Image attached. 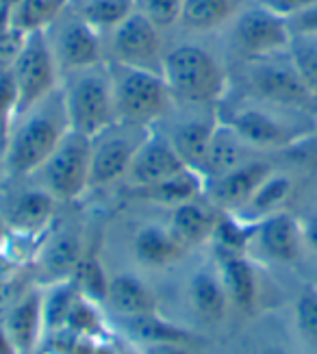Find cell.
Wrapping results in <instances>:
<instances>
[{"mask_svg":"<svg viewBox=\"0 0 317 354\" xmlns=\"http://www.w3.org/2000/svg\"><path fill=\"white\" fill-rule=\"evenodd\" d=\"M180 35L183 39H168L161 76L168 83L176 104L213 109L229 94V64L215 48L202 41L204 37Z\"/></svg>","mask_w":317,"mask_h":354,"instance_id":"6da1fadb","label":"cell"},{"mask_svg":"<svg viewBox=\"0 0 317 354\" xmlns=\"http://www.w3.org/2000/svg\"><path fill=\"white\" fill-rule=\"evenodd\" d=\"M70 133V120L59 85L52 94L20 111L13 120L3 157V170L11 178L35 174L52 150Z\"/></svg>","mask_w":317,"mask_h":354,"instance_id":"7a4b0ae2","label":"cell"},{"mask_svg":"<svg viewBox=\"0 0 317 354\" xmlns=\"http://www.w3.org/2000/svg\"><path fill=\"white\" fill-rule=\"evenodd\" d=\"M244 140L259 152L289 150L305 144L317 133V118L307 109H289V106L267 104L246 98L233 106L229 118H224Z\"/></svg>","mask_w":317,"mask_h":354,"instance_id":"3957f363","label":"cell"},{"mask_svg":"<svg viewBox=\"0 0 317 354\" xmlns=\"http://www.w3.org/2000/svg\"><path fill=\"white\" fill-rule=\"evenodd\" d=\"M61 91L68 109L70 131L96 137L117 124L113 85L107 61L61 76Z\"/></svg>","mask_w":317,"mask_h":354,"instance_id":"277c9868","label":"cell"},{"mask_svg":"<svg viewBox=\"0 0 317 354\" xmlns=\"http://www.w3.org/2000/svg\"><path fill=\"white\" fill-rule=\"evenodd\" d=\"M109 72L119 124L150 129L172 115L176 102L159 72L117 64H109Z\"/></svg>","mask_w":317,"mask_h":354,"instance_id":"5b68a950","label":"cell"},{"mask_svg":"<svg viewBox=\"0 0 317 354\" xmlns=\"http://www.w3.org/2000/svg\"><path fill=\"white\" fill-rule=\"evenodd\" d=\"M237 64L246 98L307 111H311V106L317 102L302 81L289 50L263 59L237 61Z\"/></svg>","mask_w":317,"mask_h":354,"instance_id":"8992f818","label":"cell"},{"mask_svg":"<svg viewBox=\"0 0 317 354\" xmlns=\"http://www.w3.org/2000/svg\"><path fill=\"white\" fill-rule=\"evenodd\" d=\"M229 53L237 61H252L287 53L291 46V30L285 18L265 9L256 0L241 9V13L222 33Z\"/></svg>","mask_w":317,"mask_h":354,"instance_id":"52a82bcc","label":"cell"},{"mask_svg":"<svg viewBox=\"0 0 317 354\" xmlns=\"http://www.w3.org/2000/svg\"><path fill=\"white\" fill-rule=\"evenodd\" d=\"M102 41L104 61H109V64L161 74L168 35L150 20H146L140 11H133L122 24L104 35Z\"/></svg>","mask_w":317,"mask_h":354,"instance_id":"ba28073f","label":"cell"},{"mask_svg":"<svg viewBox=\"0 0 317 354\" xmlns=\"http://www.w3.org/2000/svg\"><path fill=\"white\" fill-rule=\"evenodd\" d=\"M89 157H92V140L70 131L52 155L31 174L44 189H48L57 200H77L89 189Z\"/></svg>","mask_w":317,"mask_h":354,"instance_id":"9c48e42d","label":"cell"},{"mask_svg":"<svg viewBox=\"0 0 317 354\" xmlns=\"http://www.w3.org/2000/svg\"><path fill=\"white\" fill-rule=\"evenodd\" d=\"M46 37L61 76L104 61L102 35L83 20L72 5L46 30Z\"/></svg>","mask_w":317,"mask_h":354,"instance_id":"30bf717a","label":"cell"},{"mask_svg":"<svg viewBox=\"0 0 317 354\" xmlns=\"http://www.w3.org/2000/svg\"><path fill=\"white\" fill-rule=\"evenodd\" d=\"M9 70L18 87V98H20L18 113L39 102L41 98H46L61 85V72H59L57 61L52 57L46 30L31 33L26 37L18 59L13 61V66Z\"/></svg>","mask_w":317,"mask_h":354,"instance_id":"8fae6325","label":"cell"},{"mask_svg":"<svg viewBox=\"0 0 317 354\" xmlns=\"http://www.w3.org/2000/svg\"><path fill=\"white\" fill-rule=\"evenodd\" d=\"M150 129L113 124L111 129L92 137L89 157V187H107L115 180H124L131 161Z\"/></svg>","mask_w":317,"mask_h":354,"instance_id":"7c38bea8","label":"cell"},{"mask_svg":"<svg viewBox=\"0 0 317 354\" xmlns=\"http://www.w3.org/2000/svg\"><path fill=\"white\" fill-rule=\"evenodd\" d=\"M274 170H276V165L269 159H265L263 155L254 157L246 163L233 167L231 172L209 178L204 185V194L213 207L235 213L237 209H241L248 203L250 196L259 189V185Z\"/></svg>","mask_w":317,"mask_h":354,"instance_id":"4fadbf2b","label":"cell"},{"mask_svg":"<svg viewBox=\"0 0 317 354\" xmlns=\"http://www.w3.org/2000/svg\"><path fill=\"white\" fill-rule=\"evenodd\" d=\"M261 254L274 263L294 266L305 252V237H302V222L289 211H278L267 215L265 220L254 224L252 241Z\"/></svg>","mask_w":317,"mask_h":354,"instance_id":"5bb4252c","label":"cell"},{"mask_svg":"<svg viewBox=\"0 0 317 354\" xmlns=\"http://www.w3.org/2000/svg\"><path fill=\"white\" fill-rule=\"evenodd\" d=\"M183 170H187V165L178 157L170 137L150 131L135 152L124 180L128 187H146V185L161 183Z\"/></svg>","mask_w":317,"mask_h":354,"instance_id":"9a60e30c","label":"cell"},{"mask_svg":"<svg viewBox=\"0 0 317 354\" xmlns=\"http://www.w3.org/2000/svg\"><path fill=\"white\" fill-rule=\"evenodd\" d=\"M55 207L57 198L37 183L35 187H22L13 192L7 200L5 213L0 215H3L7 228L20 235H33L50 224Z\"/></svg>","mask_w":317,"mask_h":354,"instance_id":"2e32d148","label":"cell"},{"mask_svg":"<svg viewBox=\"0 0 317 354\" xmlns=\"http://www.w3.org/2000/svg\"><path fill=\"white\" fill-rule=\"evenodd\" d=\"M215 124L218 118L213 115V109H209V106H193V115L176 120L172 124V133H168L178 157L185 161L187 167L200 174Z\"/></svg>","mask_w":317,"mask_h":354,"instance_id":"e0dca14e","label":"cell"},{"mask_svg":"<svg viewBox=\"0 0 317 354\" xmlns=\"http://www.w3.org/2000/svg\"><path fill=\"white\" fill-rule=\"evenodd\" d=\"M250 3L252 0H185L176 30L198 37L220 35Z\"/></svg>","mask_w":317,"mask_h":354,"instance_id":"ac0fdd59","label":"cell"},{"mask_svg":"<svg viewBox=\"0 0 317 354\" xmlns=\"http://www.w3.org/2000/svg\"><path fill=\"white\" fill-rule=\"evenodd\" d=\"M261 155L263 152L254 150L231 124H226L224 120L218 118V124L213 129V135H211V144L204 157L202 176L204 180L222 176L226 172H231L233 167Z\"/></svg>","mask_w":317,"mask_h":354,"instance_id":"d6986e66","label":"cell"},{"mask_svg":"<svg viewBox=\"0 0 317 354\" xmlns=\"http://www.w3.org/2000/svg\"><path fill=\"white\" fill-rule=\"evenodd\" d=\"M44 326V296L39 291H26L5 315L3 328L18 354H28Z\"/></svg>","mask_w":317,"mask_h":354,"instance_id":"ffe728a7","label":"cell"},{"mask_svg":"<svg viewBox=\"0 0 317 354\" xmlns=\"http://www.w3.org/2000/svg\"><path fill=\"white\" fill-rule=\"evenodd\" d=\"M294 189H296L294 176L289 172H282L276 167V170L259 185V189L250 196L248 203L235 211V215L241 222L254 226L256 222L265 220L267 215L282 211L287 200L291 198Z\"/></svg>","mask_w":317,"mask_h":354,"instance_id":"44dd1931","label":"cell"},{"mask_svg":"<svg viewBox=\"0 0 317 354\" xmlns=\"http://www.w3.org/2000/svg\"><path fill=\"white\" fill-rule=\"evenodd\" d=\"M220 276L226 291H229L231 302L237 309L244 313L254 311L256 296H259V283H256V272L246 254L220 250Z\"/></svg>","mask_w":317,"mask_h":354,"instance_id":"7402d4cb","label":"cell"},{"mask_svg":"<svg viewBox=\"0 0 317 354\" xmlns=\"http://www.w3.org/2000/svg\"><path fill=\"white\" fill-rule=\"evenodd\" d=\"M83 241L81 235L72 228L57 230V233L46 241L39 254V266L48 279L68 281L72 279L79 261L83 259Z\"/></svg>","mask_w":317,"mask_h":354,"instance_id":"603a6c76","label":"cell"},{"mask_svg":"<svg viewBox=\"0 0 317 354\" xmlns=\"http://www.w3.org/2000/svg\"><path fill=\"white\" fill-rule=\"evenodd\" d=\"M204 185H206L204 176L200 172L191 170V167H187V170L178 172L161 183L146 185V187H128V189H131V196L137 200L176 207V205L187 203V200L200 198V194L204 192Z\"/></svg>","mask_w":317,"mask_h":354,"instance_id":"cb8c5ba5","label":"cell"},{"mask_svg":"<svg viewBox=\"0 0 317 354\" xmlns=\"http://www.w3.org/2000/svg\"><path fill=\"white\" fill-rule=\"evenodd\" d=\"M218 218L220 215L213 211V205H204L200 198H193L172 207L170 228L183 245H195L213 237Z\"/></svg>","mask_w":317,"mask_h":354,"instance_id":"d4e9b609","label":"cell"},{"mask_svg":"<svg viewBox=\"0 0 317 354\" xmlns=\"http://www.w3.org/2000/svg\"><path fill=\"white\" fill-rule=\"evenodd\" d=\"M187 245L178 241L172 233V228H163L157 224H146L137 230L133 239V250L140 263L150 268H163L170 266L183 254Z\"/></svg>","mask_w":317,"mask_h":354,"instance_id":"484cf974","label":"cell"},{"mask_svg":"<svg viewBox=\"0 0 317 354\" xmlns=\"http://www.w3.org/2000/svg\"><path fill=\"white\" fill-rule=\"evenodd\" d=\"M189 300L193 311L204 322H222L229 309V291L222 276L211 270H198L189 281Z\"/></svg>","mask_w":317,"mask_h":354,"instance_id":"4316f807","label":"cell"},{"mask_svg":"<svg viewBox=\"0 0 317 354\" xmlns=\"http://www.w3.org/2000/svg\"><path fill=\"white\" fill-rule=\"evenodd\" d=\"M107 302L124 317H135V315L157 311V300L153 296V291L133 274L113 276L109 281Z\"/></svg>","mask_w":317,"mask_h":354,"instance_id":"83f0119b","label":"cell"},{"mask_svg":"<svg viewBox=\"0 0 317 354\" xmlns=\"http://www.w3.org/2000/svg\"><path fill=\"white\" fill-rule=\"evenodd\" d=\"M72 7L104 37L135 11V0H72Z\"/></svg>","mask_w":317,"mask_h":354,"instance_id":"f1b7e54d","label":"cell"},{"mask_svg":"<svg viewBox=\"0 0 317 354\" xmlns=\"http://www.w3.org/2000/svg\"><path fill=\"white\" fill-rule=\"evenodd\" d=\"M70 5L72 0H20L13 9V26L28 35L48 30Z\"/></svg>","mask_w":317,"mask_h":354,"instance_id":"f546056e","label":"cell"},{"mask_svg":"<svg viewBox=\"0 0 317 354\" xmlns=\"http://www.w3.org/2000/svg\"><path fill=\"white\" fill-rule=\"evenodd\" d=\"M126 326L135 339L146 344H189L191 333L183 330L176 324H170L155 313H144L135 317H124Z\"/></svg>","mask_w":317,"mask_h":354,"instance_id":"4dcf8cb0","label":"cell"},{"mask_svg":"<svg viewBox=\"0 0 317 354\" xmlns=\"http://www.w3.org/2000/svg\"><path fill=\"white\" fill-rule=\"evenodd\" d=\"M109 281L111 279H107L104 268L94 252H85L83 259L79 261L77 270H74V274H72V283L77 285L79 294L87 300H92V302L107 300Z\"/></svg>","mask_w":317,"mask_h":354,"instance_id":"1f68e13d","label":"cell"},{"mask_svg":"<svg viewBox=\"0 0 317 354\" xmlns=\"http://www.w3.org/2000/svg\"><path fill=\"white\" fill-rule=\"evenodd\" d=\"M77 298H79V289L72 283V279L59 281L50 289V294L44 298V324H48L52 330H64L68 313Z\"/></svg>","mask_w":317,"mask_h":354,"instance_id":"d6a6232c","label":"cell"},{"mask_svg":"<svg viewBox=\"0 0 317 354\" xmlns=\"http://www.w3.org/2000/svg\"><path fill=\"white\" fill-rule=\"evenodd\" d=\"M185 0H135V11L153 22L165 35L178 28Z\"/></svg>","mask_w":317,"mask_h":354,"instance_id":"836d02e7","label":"cell"},{"mask_svg":"<svg viewBox=\"0 0 317 354\" xmlns=\"http://www.w3.org/2000/svg\"><path fill=\"white\" fill-rule=\"evenodd\" d=\"M296 330L309 346L317 348V285H307L294 304Z\"/></svg>","mask_w":317,"mask_h":354,"instance_id":"e575fe53","label":"cell"},{"mask_svg":"<svg viewBox=\"0 0 317 354\" xmlns=\"http://www.w3.org/2000/svg\"><path fill=\"white\" fill-rule=\"evenodd\" d=\"M289 57L296 64L302 81L317 100V37H294Z\"/></svg>","mask_w":317,"mask_h":354,"instance_id":"d590c367","label":"cell"},{"mask_svg":"<svg viewBox=\"0 0 317 354\" xmlns=\"http://www.w3.org/2000/svg\"><path fill=\"white\" fill-rule=\"evenodd\" d=\"M20 109V98H18V87L13 81V74L9 68L0 70V135L7 144V137L11 131L13 120Z\"/></svg>","mask_w":317,"mask_h":354,"instance_id":"8d00e7d4","label":"cell"},{"mask_svg":"<svg viewBox=\"0 0 317 354\" xmlns=\"http://www.w3.org/2000/svg\"><path fill=\"white\" fill-rule=\"evenodd\" d=\"M98 328V315L92 306V300H87L79 294V298L74 300L72 309L66 319V328L72 335H89Z\"/></svg>","mask_w":317,"mask_h":354,"instance_id":"74e56055","label":"cell"},{"mask_svg":"<svg viewBox=\"0 0 317 354\" xmlns=\"http://www.w3.org/2000/svg\"><path fill=\"white\" fill-rule=\"evenodd\" d=\"M26 37H28V33H24V30H20L16 26L7 28L5 33H0V70L13 66V61L18 59Z\"/></svg>","mask_w":317,"mask_h":354,"instance_id":"f35d334b","label":"cell"},{"mask_svg":"<svg viewBox=\"0 0 317 354\" xmlns=\"http://www.w3.org/2000/svg\"><path fill=\"white\" fill-rule=\"evenodd\" d=\"M287 24H289L291 37H317V0L305 11L287 20Z\"/></svg>","mask_w":317,"mask_h":354,"instance_id":"ab89813d","label":"cell"},{"mask_svg":"<svg viewBox=\"0 0 317 354\" xmlns=\"http://www.w3.org/2000/svg\"><path fill=\"white\" fill-rule=\"evenodd\" d=\"M259 5H263L265 9L274 11L280 18L289 20L294 15H298L300 11H305L307 7H311L315 0H256Z\"/></svg>","mask_w":317,"mask_h":354,"instance_id":"60d3db41","label":"cell"},{"mask_svg":"<svg viewBox=\"0 0 317 354\" xmlns=\"http://www.w3.org/2000/svg\"><path fill=\"white\" fill-rule=\"evenodd\" d=\"M302 237H305V250L317 257V209L302 218Z\"/></svg>","mask_w":317,"mask_h":354,"instance_id":"b9f144b4","label":"cell"},{"mask_svg":"<svg viewBox=\"0 0 317 354\" xmlns=\"http://www.w3.org/2000/svg\"><path fill=\"white\" fill-rule=\"evenodd\" d=\"M142 354H189L185 344H146Z\"/></svg>","mask_w":317,"mask_h":354,"instance_id":"7bdbcfd3","label":"cell"},{"mask_svg":"<svg viewBox=\"0 0 317 354\" xmlns=\"http://www.w3.org/2000/svg\"><path fill=\"white\" fill-rule=\"evenodd\" d=\"M13 3L11 0H0V33L13 26Z\"/></svg>","mask_w":317,"mask_h":354,"instance_id":"ee69618b","label":"cell"},{"mask_svg":"<svg viewBox=\"0 0 317 354\" xmlns=\"http://www.w3.org/2000/svg\"><path fill=\"white\" fill-rule=\"evenodd\" d=\"M0 354H18L16 348H13V344L9 342V337H7L3 326H0Z\"/></svg>","mask_w":317,"mask_h":354,"instance_id":"f6af8a7d","label":"cell"},{"mask_svg":"<svg viewBox=\"0 0 317 354\" xmlns=\"http://www.w3.org/2000/svg\"><path fill=\"white\" fill-rule=\"evenodd\" d=\"M261 354H294V352L285 350V348H278V346H271V348H265Z\"/></svg>","mask_w":317,"mask_h":354,"instance_id":"bcb514c9","label":"cell"},{"mask_svg":"<svg viewBox=\"0 0 317 354\" xmlns=\"http://www.w3.org/2000/svg\"><path fill=\"white\" fill-rule=\"evenodd\" d=\"M5 233H7V224H5V220H3V215H0V241L5 239Z\"/></svg>","mask_w":317,"mask_h":354,"instance_id":"7dc6e473","label":"cell"},{"mask_svg":"<svg viewBox=\"0 0 317 354\" xmlns=\"http://www.w3.org/2000/svg\"><path fill=\"white\" fill-rule=\"evenodd\" d=\"M3 157H5V140L0 135V167H3Z\"/></svg>","mask_w":317,"mask_h":354,"instance_id":"c3c4849f","label":"cell"}]
</instances>
